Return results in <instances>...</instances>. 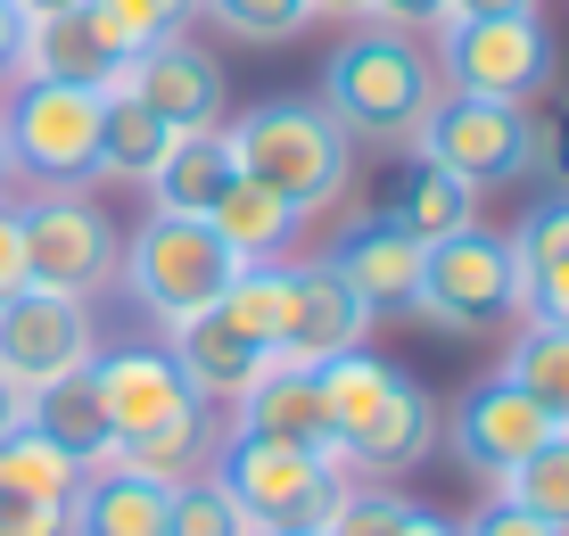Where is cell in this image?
Listing matches in <instances>:
<instances>
[{
  "mask_svg": "<svg viewBox=\"0 0 569 536\" xmlns=\"http://www.w3.org/2000/svg\"><path fill=\"white\" fill-rule=\"evenodd\" d=\"M26 17H58V9H83V0H17Z\"/></svg>",
  "mask_w": 569,
  "mask_h": 536,
  "instance_id": "obj_43",
  "label": "cell"
},
{
  "mask_svg": "<svg viewBox=\"0 0 569 536\" xmlns=\"http://www.w3.org/2000/svg\"><path fill=\"white\" fill-rule=\"evenodd\" d=\"M388 215H397V224L429 248V240H446V231L479 224V190L455 182V173H438V166H413V182L397 190V207H388Z\"/></svg>",
  "mask_w": 569,
  "mask_h": 536,
  "instance_id": "obj_28",
  "label": "cell"
},
{
  "mask_svg": "<svg viewBox=\"0 0 569 536\" xmlns=\"http://www.w3.org/2000/svg\"><path fill=\"white\" fill-rule=\"evenodd\" d=\"M207 231L231 248V265H281V256L298 248L306 215L289 207L281 190H264V182H248V173H231L223 198L207 207Z\"/></svg>",
  "mask_w": 569,
  "mask_h": 536,
  "instance_id": "obj_20",
  "label": "cell"
},
{
  "mask_svg": "<svg viewBox=\"0 0 569 536\" xmlns=\"http://www.w3.org/2000/svg\"><path fill=\"white\" fill-rule=\"evenodd\" d=\"M91 355H100V322H91L83 297H58V289L0 297V380L17 396L67 380V371H91Z\"/></svg>",
  "mask_w": 569,
  "mask_h": 536,
  "instance_id": "obj_11",
  "label": "cell"
},
{
  "mask_svg": "<svg viewBox=\"0 0 569 536\" xmlns=\"http://www.w3.org/2000/svg\"><path fill=\"white\" fill-rule=\"evenodd\" d=\"M26 421L42 429V438H58L74 454V463H100V454L116 446L108 438V405H100V380H91V371H67V380H50V388H33L26 396Z\"/></svg>",
  "mask_w": 569,
  "mask_h": 536,
  "instance_id": "obj_23",
  "label": "cell"
},
{
  "mask_svg": "<svg viewBox=\"0 0 569 536\" xmlns=\"http://www.w3.org/2000/svg\"><path fill=\"white\" fill-rule=\"evenodd\" d=\"M231 248L207 231V215H141V231H132L124 248H116V281H124V297L149 314L157 330L190 322V314H207L214 297L231 289Z\"/></svg>",
  "mask_w": 569,
  "mask_h": 536,
  "instance_id": "obj_4",
  "label": "cell"
},
{
  "mask_svg": "<svg viewBox=\"0 0 569 536\" xmlns=\"http://www.w3.org/2000/svg\"><path fill=\"white\" fill-rule=\"evenodd\" d=\"M496 495H503V504H520L528 520H545V528H561V536H569V429H553V438L528 454V463L503 470Z\"/></svg>",
  "mask_w": 569,
  "mask_h": 536,
  "instance_id": "obj_29",
  "label": "cell"
},
{
  "mask_svg": "<svg viewBox=\"0 0 569 536\" xmlns=\"http://www.w3.org/2000/svg\"><path fill=\"white\" fill-rule=\"evenodd\" d=\"M553 429H561L553 413H545L528 388H512V380L496 371V380H479V388H470L462 405H455V429H446V438H455L462 470H479V479L496 487L503 470H512V463H528V454H537L545 438H553Z\"/></svg>",
  "mask_w": 569,
  "mask_h": 536,
  "instance_id": "obj_12",
  "label": "cell"
},
{
  "mask_svg": "<svg viewBox=\"0 0 569 536\" xmlns=\"http://www.w3.org/2000/svg\"><path fill=\"white\" fill-rule=\"evenodd\" d=\"M17 224H26V289H58V297H83V306L100 289H116L124 231L108 224V207L91 190L17 198Z\"/></svg>",
  "mask_w": 569,
  "mask_h": 536,
  "instance_id": "obj_10",
  "label": "cell"
},
{
  "mask_svg": "<svg viewBox=\"0 0 569 536\" xmlns=\"http://www.w3.org/2000/svg\"><path fill=\"white\" fill-rule=\"evenodd\" d=\"M405 520V495L397 487H371V479H347V495L330 504V520L313 536H397Z\"/></svg>",
  "mask_w": 569,
  "mask_h": 536,
  "instance_id": "obj_33",
  "label": "cell"
},
{
  "mask_svg": "<svg viewBox=\"0 0 569 536\" xmlns=\"http://www.w3.org/2000/svg\"><path fill=\"white\" fill-rule=\"evenodd\" d=\"M124 75V50L100 33L91 9H58V17H26V42H17V83H91L108 91Z\"/></svg>",
  "mask_w": 569,
  "mask_h": 536,
  "instance_id": "obj_16",
  "label": "cell"
},
{
  "mask_svg": "<svg viewBox=\"0 0 569 536\" xmlns=\"http://www.w3.org/2000/svg\"><path fill=\"white\" fill-rule=\"evenodd\" d=\"M223 438H264V446H298V454H330V421H322V380L313 364H272L257 371V388L231 396V429Z\"/></svg>",
  "mask_w": 569,
  "mask_h": 536,
  "instance_id": "obj_15",
  "label": "cell"
},
{
  "mask_svg": "<svg viewBox=\"0 0 569 536\" xmlns=\"http://www.w3.org/2000/svg\"><path fill=\"white\" fill-rule=\"evenodd\" d=\"M462 536H561V528H545V520H528L520 504H503V495H487V512L470 520Z\"/></svg>",
  "mask_w": 569,
  "mask_h": 536,
  "instance_id": "obj_37",
  "label": "cell"
},
{
  "mask_svg": "<svg viewBox=\"0 0 569 536\" xmlns=\"http://www.w3.org/2000/svg\"><path fill=\"white\" fill-rule=\"evenodd\" d=\"M214 314L257 355H281V339H289V265H240L231 289L214 297Z\"/></svg>",
  "mask_w": 569,
  "mask_h": 536,
  "instance_id": "obj_25",
  "label": "cell"
},
{
  "mask_svg": "<svg viewBox=\"0 0 569 536\" xmlns=\"http://www.w3.org/2000/svg\"><path fill=\"white\" fill-rule=\"evenodd\" d=\"M173 487L141 470H83V495L67 504V536H166Z\"/></svg>",
  "mask_w": 569,
  "mask_h": 536,
  "instance_id": "obj_21",
  "label": "cell"
},
{
  "mask_svg": "<svg viewBox=\"0 0 569 536\" xmlns=\"http://www.w3.org/2000/svg\"><path fill=\"white\" fill-rule=\"evenodd\" d=\"M306 9H313V17H356L363 0H306Z\"/></svg>",
  "mask_w": 569,
  "mask_h": 536,
  "instance_id": "obj_44",
  "label": "cell"
},
{
  "mask_svg": "<svg viewBox=\"0 0 569 536\" xmlns=\"http://www.w3.org/2000/svg\"><path fill=\"white\" fill-rule=\"evenodd\" d=\"M520 322H569V198H537L512 231Z\"/></svg>",
  "mask_w": 569,
  "mask_h": 536,
  "instance_id": "obj_19",
  "label": "cell"
},
{
  "mask_svg": "<svg viewBox=\"0 0 569 536\" xmlns=\"http://www.w3.org/2000/svg\"><path fill=\"white\" fill-rule=\"evenodd\" d=\"M0 495H17V504H58V512H67L74 495H83V463H74L58 438H42L33 421H17L9 438H0Z\"/></svg>",
  "mask_w": 569,
  "mask_h": 536,
  "instance_id": "obj_24",
  "label": "cell"
},
{
  "mask_svg": "<svg viewBox=\"0 0 569 536\" xmlns=\"http://www.w3.org/2000/svg\"><path fill=\"white\" fill-rule=\"evenodd\" d=\"M17 421H26V396H17L9 380H0V438H9V429H17Z\"/></svg>",
  "mask_w": 569,
  "mask_h": 536,
  "instance_id": "obj_42",
  "label": "cell"
},
{
  "mask_svg": "<svg viewBox=\"0 0 569 536\" xmlns=\"http://www.w3.org/2000/svg\"><path fill=\"white\" fill-rule=\"evenodd\" d=\"M223 141H231V166L248 182L281 190L298 215H322L356 182V132L322 99H257V108L223 116Z\"/></svg>",
  "mask_w": 569,
  "mask_h": 536,
  "instance_id": "obj_2",
  "label": "cell"
},
{
  "mask_svg": "<svg viewBox=\"0 0 569 536\" xmlns=\"http://www.w3.org/2000/svg\"><path fill=\"white\" fill-rule=\"evenodd\" d=\"M173 132L157 125V116L132 99L124 83H108V125H100V182H132L141 190L149 173H157V157H166Z\"/></svg>",
  "mask_w": 569,
  "mask_h": 536,
  "instance_id": "obj_26",
  "label": "cell"
},
{
  "mask_svg": "<svg viewBox=\"0 0 569 536\" xmlns=\"http://www.w3.org/2000/svg\"><path fill=\"white\" fill-rule=\"evenodd\" d=\"M281 536H313V528H281Z\"/></svg>",
  "mask_w": 569,
  "mask_h": 536,
  "instance_id": "obj_46",
  "label": "cell"
},
{
  "mask_svg": "<svg viewBox=\"0 0 569 536\" xmlns=\"http://www.w3.org/2000/svg\"><path fill=\"white\" fill-rule=\"evenodd\" d=\"M91 17H100V33L124 58H141L157 42H173V33H190V17H199V0H83Z\"/></svg>",
  "mask_w": 569,
  "mask_h": 536,
  "instance_id": "obj_30",
  "label": "cell"
},
{
  "mask_svg": "<svg viewBox=\"0 0 569 536\" xmlns=\"http://www.w3.org/2000/svg\"><path fill=\"white\" fill-rule=\"evenodd\" d=\"M322 380V421H330V446L347 454L356 479H388V470H413L429 463L438 446V405L413 371L380 364L371 347H347L330 364H313Z\"/></svg>",
  "mask_w": 569,
  "mask_h": 536,
  "instance_id": "obj_1",
  "label": "cell"
},
{
  "mask_svg": "<svg viewBox=\"0 0 569 536\" xmlns=\"http://www.w3.org/2000/svg\"><path fill=\"white\" fill-rule=\"evenodd\" d=\"M26 289V224H17V198L0 190V297Z\"/></svg>",
  "mask_w": 569,
  "mask_h": 536,
  "instance_id": "obj_35",
  "label": "cell"
},
{
  "mask_svg": "<svg viewBox=\"0 0 569 536\" xmlns=\"http://www.w3.org/2000/svg\"><path fill=\"white\" fill-rule=\"evenodd\" d=\"M166 355H173V371H182V388L199 396V405H231V396H248V388H257V371L272 364V355H257L214 306L190 314V322H173L166 330Z\"/></svg>",
  "mask_w": 569,
  "mask_h": 536,
  "instance_id": "obj_18",
  "label": "cell"
},
{
  "mask_svg": "<svg viewBox=\"0 0 569 536\" xmlns=\"http://www.w3.org/2000/svg\"><path fill=\"white\" fill-rule=\"evenodd\" d=\"M0 536H67V512H58V504H17V495H0Z\"/></svg>",
  "mask_w": 569,
  "mask_h": 536,
  "instance_id": "obj_36",
  "label": "cell"
},
{
  "mask_svg": "<svg viewBox=\"0 0 569 536\" xmlns=\"http://www.w3.org/2000/svg\"><path fill=\"white\" fill-rule=\"evenodd\" d=\"M0 190H9V141H0Z\"/></svg>",
  "mask_w": 569,
  "mask_h": 536,
  "instance_id": "obj_45",
  "label": "cell"
},
{
  "mask_svg": "<svg viewBox=\"0 0 569 536\" xmlns=\"http://www.w3.org/2000/svg\"><path fill=\"white\" fill-rule=\"evenodd\" d=\"M166 536H257V520L231 504V487L214 479V470H190V479H173Z\"/></svg>",
  "mask_w": 569,
  "mask_h": 536,
  "instance_id": "obj_31",
  "label": "cell"
},
{
  "mask_svg": "<svg viewBox=\"0 0 569 536\" xmlns=\"http://www.w3.org/2000/svg\"><path fill=\"white\" fill-rule=\"evenodd\" d=\"M397 536H462L446 512H421V504H405V520H397Z\"/></svg>",
  "mask_w": 569,
  "mask_h": 536,
  "instance_id": "obj_40",
  "label": "cell"
},
{
  "mask_svg": "<svg viewBox=\"0 0 569 536\" xmlns=\"http://www.w3.org/2000/svg\"><path fill=\"white\" fill-rule=\"evenodd\" d=\"M413 149H421V166L455 173L470 190H503V182H528V166H537V116L512 108V99L438 91V108L421 116Z\"/></svg>",
  "mask_w": 569,
  "mask_h": 536,
  "instance_id": "obj_9",
  "label": "cell"
},
{
  "mask_svg": "<svg viewBox=\"0 0 569 536\" xmlns=\"http://www.w3.org/2000/svg\"><path fill=\"white\" fill-rule=\"evenodd\" d=\"M413 314L446 339H470V330L520 322V272H512V240L496 231H446V240L421 248V281H413Z\"/></svg>",
  "mask_w": 569,
  "mask_h": 536,
  "instance_id": "obj_8",
  "label": "cell"
},
{
  "mask_svg": "<svg viewBox=\"0 0 569 536\" xmlns=\"http://www.w3.org/2000/svg\"><path fill=\"white\" fill-rule=\"evenodd\" d=\"M371 314L347 297V281L330 265H289V339H281V364H330V355L363 347Z\"/></svg>",
  "mask_w": 569,
  "mask_h": 536,
  "instance_id": "obj_17",
  "label": "cell"
},
{
  "mask_svg": "<svg viewBox=\"0 0 569 536\" xmlns=\"http://www.w3.org/2000/svg\"><path fill=\"white\" fill-rule=\"evenodd\" d=\"M214 479L231 487V504L257 520V536H281V528H322L330 504L347 495V454H298V446H264V438H214Z\"/></svg>",
  "mask_w": 569,
  "mask_h": 536,
  "instance_id": "obj_6",
  "label": "cell"
},
{
  "mask_svg": "<svg viewBox=\"0 0 569 536\" xmlns=\"http://www.w3.org/2000/svg\"><path fill=\"white\" fill-rule=\"evenodd\" d=\"M438 58L421 33H388V26H356L322 67V108L339 116L356 141H388L413 149L421 116L438 108Z\"/></svg>",
  "mask_w": 569,
  "mask_h": 536,
  "instance_id": "obj_3",
  "label": "cell"
},
{
  "mask_svg": "<svg viewBox=\"0 0 569 536\" xmlns=\"http://www.w3.org/2000/svg\"><path fill=\"white\" fill-rule=\"evenodd\" d=\"M231 141H223V125H207V132H173L166 141V157H157V173H149V207L157 215H207L214 198H223V182H231Z\"/></svg>",
  "mask_w": 569,
  "mask_h": 536,
  "instance_id": "obj_22",
  "label": "cell"
},
{
  "mask_svg": "<svg viewBox=\"0 0 569 536\" xmlns=\"http://www.w3.org/2000/svg\"><path fill=\"white\" fill-rule=\"evenodd\" d=\"M330 272L347 281V297L380 322V314H413V281H421V240L397 224V215H371V224H356L339 248L322 256Z\"/></svg>",
  "mask_w": 569,
  "mask_h": 536,
  "instance_id": "obj_14",
  "label": "cell"
},
{
  "mask_svg": "<svg viewBox=\"0 0 569 536\" xmlns=\"http://www.w3.org/2000/svg\"><path fill=\"white\" fill-rule=\"evenodd\" d=\"M438 17H446V0H363L356 9V26H388V33H438Z\"/></svg>",
  "mask_w": 569,
  "mask_h": 536,
  "instance_id": "obj_34",
  "label": "cell"
},
{
  "mask_svg": "<svg viewBox=\"0 0 569 536\" xmlns=\"http://www.w3.org/2000/svg\"><path fill=\"white\" fill-rule=\"evenodd\" d=\"M429 58H438L446 91H479V99H512L528 108L537 91H553V33H545L537 9L512 17H446L429 33Z\"/></svg>",
  "mask_w": 569,
  "mask_h": 536,
  "instance_id": "obj_7",
  "label": "cell"
},
{
  "mask_svg": "<svg viewBox=\"0 0 569 536\" xmlns=\"http://www.w3.org/2000/svg\"><path fill=\"white\" fill-rule=\"evenodd\" d=\"M512 9H537V0H446V17H512Z\"/></svg>",
  "mask_w": 569,
  "mask_h": 536,
  "instance_id": "obj_41",
  "label": "cell"
},
{
  "mask_svg": "<svg viewBox=\"0 0 569 536\" xmlns=\"http://www.w3.org/2000/svg\"><path fill=\"white\" fill-rule=\"evenodd\" d=\"M503 380L528 388L569 429V322H520L512 330V355H503Z\"/></svg>",
  "mask_w": 569,
  "mask_h": 536,
  "instance_id": "obj_27",
  "label": "cell"
},
{
  "mask_svg": "<svg viewBox=\"0 0 569 536\" xmlns=\"http://www.w3.org/2000/svg\"><path fill=\"white\" fill-rule=\"evenodd\" d=\"M116 83L141 99L166 132H207V125H223V67H214L190 33H173V42L124 58V75H116Z\"/></svg>",
  "mask_w": 569,
  "mask_h": 536,
  "instance_id": "obj_13",
  "label": "cell"
},
{
  "mask_svg": "<svg viewBox=\"0 0 569 536\" xmlns=\"http://www.w3.org/2000/svg\"><path fill=\"white\" fill-rule=\"evenodd\" d=\"M528 173H545L553 198H569V125L561 132H537V166H528Z\"/></svg>",
  "mask_w": 569,
  "mask_h": 536,
  "instance_id": "obj_38",
  "label": "cell"
},
{
  "mask_svg": "<svg viewBox=\"0 0 569 536\" xmlns=\"http://www.w3.org/2000/svg\"><path fill=\"white\" fill-rule=\"evenodd\" d=\"M100 125L108 91L91 83H17L0 108V141H9V173L33 190H91L100 182Z\"/></svg>",
  "mask_w": 569,
  "mask_h": 536,
  "instance_id": "obj_5",
  "label": "cell"
},
{
  "mask_svg": "<svg viewBox=\"0 0 569 536\" xmlns=\"http://www.w3.org/2000/svg\"><path fill=\"white\" fill-rule=\"evenodd\" d=\"M17 42H26V9L0 0V91H17Z\"/></svg>",
  "mask_w": 569,
  "mask_h": 536,
  "instance_id": "obj_39",
  "label": "cell"
},
{
  "mask_svg": "<svg viewBox=\"0 0 569 536\" xmlns=\"http://www.w3.org/2000/svg\"><path fill=\"white\" fill-rule=\"evenodd\" d=\"M199 17L214 33H231V42H298L313 26L306 0H199Z\"/></svg>",
  "mask_w": 569,
  "mask_h": 536,
  "instance_id": "obj_32",
  "label": "cell"
}]
</instances>
